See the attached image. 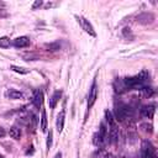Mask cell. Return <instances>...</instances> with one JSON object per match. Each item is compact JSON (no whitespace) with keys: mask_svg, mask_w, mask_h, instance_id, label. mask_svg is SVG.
Here are the masks:
<instances>
[{"mask_svg":"<svg viewBox=\"0 0 158 158\" xmlns=\"http://www.w3.org/2000/svg\"><path fill=\"white\" fill-rule=\"evenodd\" d=\"M148 80V73L146 70H142L139 74L135 75V77H130V78H125L122 80V85L126 89H142L146 86Z\"/></svg>","mask_w":158,"mask_h":158,"instance_id":"1","label":"cell"},{"mask_svg":"<svg viewBox=\"0 0 158 158\" xmlns=\"http://www.w3.org/2000/svg\"><path fill=\"white\" fill-rule=\"evenodd\" d=\"M131 115H132V112L127 105H125V104H116L115 105V116L114 117L116 121L123 122L125 120L131 117Z\"/></svg>","mask_w":158,"mask_h":158,"instance_id":"2","label":"cell"},{"mask_svg":"<svg viewBox=\"0 0 158 158\" xmlns=\"http://www.w3.org/2000/svg\"><path fill=\"white\" fill-rule=\"evenodd\" d=\"M74 17L77 19V21H78V23L80 25V27H81L88 35H90L91 37H96V32H95L93 25L89 22V20H86L85 17L79 16V15H74Z\"/></svg>","mask_w":158,"mask_h":158,"instance_id":"3","label":"cell"},{"mask_svg":"<svg viewBox=\"0 0 158 158\" xmlns=\"http://www.w3.org/2000/svg\"><path fill=\"white\" fill-rule=\"evenodd\" d=\"M142 158H156V149L149 141H144L142 146Z\"/></svg>","mask_w":158,"mask_h":158,"instance_id":"4","label":"cell"},{"mask_svg":"<svg viewBox=\"0 0 158 158\" xmlns=\"http://www.w3.org/2000/svg\"><path fill=\"white\" fill-rule=\"evenodd\" d=\"M96 99H98V84L94 80V83H93V85L89 90V95H88V110H90L94 106Z\"/></svg>","mask_w":158,"mask_h":158,"instance_id":"5","label":"cell"},{"mask_svg":"<svg viewBox=\"0 0 158 158\" xmlns=\"http://www.w3.org/2000/svg\"><path fill=\"white\" fill-rule=\"evenodd\" d=\"M31 43L30 38L27 36H20V37H16L12 42V44L16 47V48H25V47H28Z\"/></svg>","mask_w":158,"mask_h":158,"instance_id":"6","label":"cell"},{"mask_svg":"<svg viewBox=\"0 0 158 158\" xmlns=\"http://www.w3.org/2000/svg\"><path fill=\"white\" fill-rule=\"evenodd\" d=\"M154 112H156L154 105H144L141 109V115L143 117H146V118H153Z\"/></svg>","mask_w":158,"mask_h":158,"instance_id":"7","label":"cell"},{"mask_svg":"<svg viewBox=\"0 0 158 158\" xmlns=\"http://www.w3.org/2000/svg\"><path fill=\"white\" fill-rule=\"evenodd\" d=\"M5 95H6L7 99H11V100L23 99V93L20 91V90H16V89H7L6 93H5Z\"/></svg>","mask_w":158,"mask_h":158,"instance_id":"8","label":"cell"},{"mask_svg":"<svg viewBox=\"0 0 158 158\" xmlns=\"http://www.w3.org/2000/svg\"><path fill=\"white\" fill-rule=\"evenodd\" d=\"M105 121L107 122V125H109L107 127H110L111 131H117L116 130V120H115L112 112L109 110H105Z\"/></svg>","mask_w":158,"mask_h":158,"instance_id":"9","label":"cell"},{"mask_svg":"<svg viewBox=\"0 0 158 158\" xmlns=\"http://www.w3.org/2000/svg\"><path fill=\"white\" fill-rule=\"evenodd\" d=\"M64 117H65V112H64V110H62L57 115V120H56V127L59 133L63 131V127H64Z\"/></svg>","mask_w":158,"mask_h":158,"instance_id":"10","label":"cell"},{"mask_svg":"<svg viewBox=\"0 0 158 158\" xmlns=\"http://www.w3.org/2000/svg\"><path fill=\"white\" fill-rule=\"evenodd\" d=\"M60 96H62V90H56V91L53 93V95H52L51 99H49V107H51V109H54V107H56V105H57V102L59 101Z\"/></svg>","mask_w":158,"mask_h":158,"instance_id":"11","label":"cell"},{"mask_svg":"<svg viewBox=\"0 0 158 158\" xmlns=\"http://www.w3.org/2000/svg\"><path fill=\"white\" fill-rule=\"evenodd\" d=\"M9 135L14 139H20V137H21V128L17 127V126H12L9 130Z\"/></svg>","mask_w":158,"mask_h":158,"instance_id":"12","label":"cell"},{"mask_svg":"<svg viewBox=\"0 0 158 158\" xmlns=\"http://www.w3.org/2000/svg\"><path fill=\"white\" fill-rule=\"evenodd\" d=\"M47 114H46V110L42 107L41 110V131L42 132H47Z\"/></svg>","mask_w":158,"mask_h":158,"instance_id":"13","label":"cell"},{"mask_svg":"<svg viewBox=\"0 0 158 158\" xmlns=\"http://www.w3.org/2000/svg\"><path fill=\"white\" fill-rule=\"evenodd\" d=\"M42 101H43V94H42L41 90H38V91H36V94H35L33 104H35L36 107H40V106L42 105Z\"/></svg>","mask_w":158,"mask_h":158,"instance_id":"14","label":"cell"},{"mask_svg":"<svg viewBox=\"0 0 158 158\" xmlns=\"http://www.w3.org/2000/svg\"><path fill=\"white\" fill-rule=\"evenodd\" d=\"M10 69L15 73H19V74H28L30 73V69L27 68H23V67H19V65H10Z\"/></svg>","mask_w":158,"mask_h":158,"instance_id":"15","label":"cell"},{"mask_svg":"<svg viewBox=\"0 0 158 158\" xmlns=\"http://www.w3.org/2000/svg\"><path fill=\"white\" fill-rule=\"evenodd\" d=\"M11 46V41L9 37L4 36V37H0V48H9Z\"/></svg>","mask_w":158,"mask_h":158,"instance_id":"16","label":"cell"},{"mask_svg":"<svg viewBox=\"0 0 158 158\" xmlns=\"http://www.w3.org/2000/svg\"><path fill=\"white\" fill-rule=\"evenodd\" d=\"M141 90L143 91L144 96H147V98H151V96L154 94V89H153V88H151V86H144V88H142Z\"/></svg>","mask_w":158,"mask_h":158,"instance_id":"17","label":"cell"},{"mask_svg":"<svg viewBox=\"0 0 158 158\" xmlns=\"http://www.w3.org/2000/svg\"><path fill=\"white\" fill-rule=\"evenodd\" d=\"M52 141H53V132H52V130H49V132L47 135V142H46L47 149H49L52 147Z\"/></svg>","mask_w":158,"mask_h":158,"instance_id":"18","label":"cell"},{"mask_svg":"<svg viewBox=\"0 0 158 158\" xmlns=\"http://www.w3.org/2000/svg\"><path fill=\"white\" fill-rule=\"evenodd\" d=\"M43 5V1H41V0H37V1H35L33 2V5H32V9L35 10V9H37V7H41Z\"/></svg>","mask_w":158,"mask_h":158,"instance_id":"19","label":"cell"},{"mask_svg":"<svg viewBox=\"0 0 158 158\" xmlns=\"http://www.w3.org/2000/svg\"><path fill=\"white\" fill-rule=\"evenodd\" d=\"M4 136H5V130L2 127H0V138L4 137Z\"/></svg>","mask_w":158,"mask_h":158,"instance_id":"20","label":"cell"},{"mask_svg":"<svg viewBox=\"0 0 158 158\" xmlns=\"http://www.w3.org/2000/svg\"><path fill=\"white\" fill-rule=\"evenodd\" d=\"M54 158H62V153H60V152H58V153L54 156Z\"/></svg>","mask_w":158,"mask_h":158,"instance_id":"21","label":"cell"},{"mask_svg":"<svg viewBox=\"0 0 158 158\" xmlns=\"http://www.w3.org/2000/svg\"><path fill=\"white\" fill-rule=\"evenodd\" d=\"M2 7H5V2H2V1H0V10H1Z\"/></svg>","mask_w":158,"mask_h":158,"instance_id":"22","label":"cell"},{"mask_svg":"<svg viewBox=\"0 0 158 158\" xmlns=\"http://www.w3.org/2000/svg\"><path fill=\"white\" fill-rule=\"evenodd\" d=\"M0 158H4V157H2V156H1V154H0Z\"/></svg>","mask_w":158,"mask_h":158,"instance_id":"23","label":"cell"}]
</instances>
